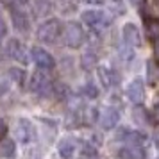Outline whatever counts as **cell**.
<instances>
[{"mask_svg": "<svg viewBox=\"0 0 159 159\" xmlns=\"http://www.w3.org/2000/svg\"><path fill=\"white\" fill-rule=\"evenodd\" d=\"M6 54H7V57H11L13 61H18V63H22V65L27 63V50H25V47H23L22 41L16 39V38L7 39V43H6Z\"/></svg>", "mask_w": 159, "mask_h": 159, "instance_id": "7", "label": "cell"}, {"mask_svg": "<svg viewBox=\"0 0 159 159\" xmlns=\"http://www.w3.org/2000/svg\"><path fill=\"white\" fill-rule=\"evenodd\" d=\"M107 4L118 16L125 15V4H123V0H107Z\"/></svg>", "mask_w": 159, "mask_h": 159, "instance_id": "21", "label": "cell"}, {"mask_svg": "<svg viewBox=\"0 0 159 159\" xmlns=\"http://www.w3.org/2000/svg\"><path fill=\"white\" fill-rule=\"evenodd\" d=\"M125 93H127V98H129L132 104H136V106H141V102H143V98H145V86H143V80H141V79L130 80L129 84H127V89H125Z\"/></svg>", "mask_w": 159, "mask_h": 159, "instance_id": "10", "label": "cell"}, {"mask_svg": "<svg viewBox=\"0 0 159 159\" xmlns=\"http://www.w3.org/2000/svg\"><path fill=\"white\" fill-rule=\"evenodd\" d=\"M116 139H122V141L134 145V147H141L147 141V134L141 132V130H132L129 127H122L120 134H116Z\"/></svg>", "mask_w": 159, "mask_h": 159, "instance_id": "9", "label": "cell"}, {"mask_svg": "<svg viewBox=\"0 0 159 159\" xmlns=\"http://www.w3.org/2000/svg\"><path fill=\"white\" fill-rule=\"evenodd\" d=\"M30 91L38 97H52L54 95V82L45 72H36L30 77Z\"/></svg>", "mask_w": 159, "mask_h": 159, "instance_id": "2", "label": "cell"}, {"mask_svg": "<svg viewBox=\"0 0 159 159\" xmlns=\"http://www.w3.org/2000/svg\"><path fill=\"white\" fill-rule=\"evenodd\" d=\"M118 159H145V150L141 147H134V145H127L122 147L116 152Z\"/></svg>", "mask_w": 159, "mask_h": 159, "instance_id": "13", "label": "cell"}, {"mask_svg": "<svg viewBox=\"0 0 159 159\" xmlns=\"http://www.w3.org/2000/svg\"><path fill=\"white\" fill-rule=\"evenodd\" d=\"M122 36H123V41L125 45L132 48V47H139L141 45V36H139V30L134 23H125L122 29Z\"/></svg>", "mask_w": 159, "mask_h": 159, "instance_id": "12", "label": "cell"}, {"mask_svg": "<svg viewBox=\"0 0 159 159\" xmlns=\"http://www.w3.org/2000/svg\"><path fill=\"white\" fill-rule=\"evenodd\" d=\"M63 41L70 48H79L84 43V29L75 22L66 23L65 30H63Z\"/></svg>", "mask_w": 159, "mask_h": 159, "instance_id": "4", "label": "cell"}, {"mask_svg": "<svg viewBox=\"0 0 159 159\" xmlns=\"http://www.w3.org/2000/svg\"><path fill=\"white\" fill-rule=\"evenodd\" d=\"M7 34V25H6V20H4V15L0 11V39Z\"/></svg>", "mask_w": 159, "mask_h": 159, "instance_id": "23", "label": "cell"}, {"mask_svg": "<svg viewBox=\"0 0 159 159\" xmlns=\"http://www.w3.org/2000/svg\"><path fill=\"white\" fill-rule=\"evenodd\" d=\"M145 30H147V38L152 41H159V20L157 18H148L145 22Z\"/></svg>", "mask_w": 159, "mask_h": 159, "instance_id": "17", "label": "cell"}, {"mask_svg": "<svg viewBox=\"0 0 159 159\" xmlns=\"http://www.w3.org/2000/svg\"><path fill=\"white\" fill-rule=\"evenodd\" d=\"M130 2H138V0H130Z\"/></svg>", "mask_w": 159, "mask_h": 159, "instance_id": "29", "label": "cell"}, {"mask_svg": "<svg viewBox=\"0 0 159 159\" xmlns=\"http://www.w3.org/2000/svg\"><path fill=\"white\" fill-rule=\"evenodd\" d=\"M6 136H7V123L0 118V141H4Z\"/></svg>", "mask_w": 159, "mask_h": 159, "instance_id": "24", "label": "cell"}, {"mask_svg": "<svg viewBox=\"0 0 159 159\" xmlns=\"http://www.w3.org/2000/svg\"><path fill=\"white\" fill-rule=\"evenodd\" d=\"M57 152H59V157L72 159L73 154H75V143H73L70 138H63L57 145Z\"/></svg>", "mask_w": 159, "mask_h": 159, "instance_id": "15", "label": "cell"}, {"mask_svg": "<svg viewBox=\"0 0 159 159\" xmlns=\"http://www.w3.org/2000/svg\"><path fill=\"white\" fill-rule=\"evenodd\" d=\"M30 57L34 61V65L39 68V70H52L56 66V61L52 57V54L41 48V47H32L30 48Z\"/></svg>", "mask_w": 159, "mask_h": 159, "instance_id": "6", "label": "cell"}, {"mask_svg": "<svg viewBox=\"0 0 159 159\" xmlns=\"http://www.w3.org/2000/svg\"><path fill=\"white\" fill-rule=\"evenodd\" d=\"M7 91H9V82L7 80H4V79H0V97L6 95Z\"/></svg>", "mask_w": 159, "mask_h": 159, "instance_id": "25", "label": "cell"}, {"mask_svg": "<svg viewBox=\"0 0 159 159\" xmlns=\"http://www.w3.org/2000/svg\"><path fill=\"white\" fill-rule=\"evenodd\" d=\"M154 52H156V56L159 57V41H156V48H154Z\"/></svg>", "mask_w": 159, "mask_h": 159, "instance_id": "27", "label": "cell"}, {"mask_svg": "<svg viewBox=\"0 0 159 159\" xmlns=\"http://www.w3.org/2000/svg\"><path fill=\"white\" fill-rule=\"evenodd\" d=\"M11 20H13V25L18 32L22 34H27L30 29V22H29V16L25 15V11L18 7H11Z\"/></svg>", "mask_w": 159, "mask_h": 159, "instance_id": "11", "label": "cell"}, {"mask_svg": "<svg viewBox=\"0 0 159 159\" xmlns=\"http://www.w3.org/2000/svg\"><path fill=\"white\" fill-rule=\"evenodd\" d=\"M59 34H61V22L57 18H50V20H45L36 30V36L41 43L52 45L57 41Z\"/></svg>", "mask_w": 159, "mask_h": 159, "instance_id": "1", "label": "cell"}, {"mask_svg": "<svg viewBox=\"0 0 159 159\" xmlns=\"http://www.w3.org/2000/svg\"><path fill=\"white\" fill-rule=\"evenodd\" d=\"M0 154H2V157H6V159H13L15 154H16V143L13 139H6V141L2 143Z\"/></svg>", "mask_w": 159, "mask_h": 159, "instance_id": "19", "label": "cell"}, {"mask_svg": "<svg viewBox=\"0 0 159 159\" xmlns=\"http://www.w3.org/2000/svg\"><path fill=\"white\" fill-rule=\"evenodd\" d=\"M157 116H159V106H157Z\"/></svg>", "mask_w": 159, "mask_h": 159, "instance_id": "28", "label": "cell"}, {"mask_svg": "<svg viewBox=\"0 0 159 159\" xmlns=\"http://www.w3.org/2000/svg\"><path fill=\"white\" fill-rule=\"evenodd\" d=\"M97 63H98V54H97L95 48H88V50L80 56V66H82L84 70H89V68L97 66Z\"/></svg>", "mask_w": 159, "mask_h": 159, "instance_id": "16", "label": "cell"}, {"mask_svg": "<svg viewBox=\"0 0 159 159\" xmlns=\"http://www.w3.org/2000/svg\"><path fill=\"white\" fill-rule=\"evenodd\" d=\"M82 95H84L86 98H97V97H98V88L95 86L93 82H86V84L82 86Z\"/></svg>", "mask_w": 159, "mask_h": 159, "instance_id": "20", "label": "cell"}, {"mask_svg": "<svg viewBox=\"0 0 159 159\" xmlns=\"http://www.w3.org/2000/svg\"><path fill=\"white\" fill-rule=\"evenodd\" d=\"M80 2H84L88 6H100V4H104V0H80Z\"/></svg>", "mask_w": 159, "mask_h": 159, "instance_id": "26", "label": "cell"}, {"mask_svg": "<svg viewBox=\"0 0 159 159\" xmlns=\"http://www.w3.org/2000/svg\"><path fill=\"white\" fill-rule=\"evenodd\" d=\"M84 159H86V157H84Z\"/></svg>", "mask_w": 159, "mask_h": 159, "instance_id": "30", "label": "cell"}, {"mask_svg": "<svg viewBox=\"0 0 159 159\" xmlns=\"http://www.w3.org/2000/svg\"><path fill=\"white\" fill-rule=\"evenodd\" d=\"M9 75L18 84H23V80H25V72H23L22 68H9Z\"/></svg>", "mask_w": 159, "mask_h": 159, "instance_id": "22", "label": "cell"}, {"mask_svg": "<svg viewBox=\"0 0 159 159\" xmlns=\"http://www.w3.org/2000/svg\"><path fill=\"white\" fill-rule=\"evenodd\" d=\"M98 79H100L104 88H113L116 82H120V75H118L115 70L102 66V68H98Z\"/></svg>", "mask_w": 159, "mask_h": 159, "instance_id": "14", "label": "cell"}, {"mask_svg": "<svg viewBox=\"0 0 159 159\" xmlns=\"http://www.w3.org/2000/svg\"><path fill=\"white\" fill-rule=\"evenodd\" d=\"M16 139L22 145H30L32 141H36V129L27 118H20L16 122Z\"/></svg>", "mask_w": 159, "mask_h": 159, "instance_id": "5", "label": "cell"}, {"mask_svg": "<svg viewBox=\"0 0 159 159\" xmlns=\"http://www.w3.org/2000/svg\"><path fill=\"white\" fill-rule=\"evenodd\" d=\"M120 122V111L116 107H104V111H100L98 115V123L104 130L115 129Z\"/></svg>", "mask_w": 159, "mask_h": 159, "instance_id": "8", "label": "cell"}, {"mask_svg": "<svg viewBox=\"0 0 159 159\" xmlns=\"http://www.w3.org/2000/svg\"><path fill=\"white\" fill-rule=\"evenodd\" d=\"M80 18H82V22L86 23L89 29H93V30L107 29L111 25V22H113V18L107 13H104V11H84Z\"/></svg>", "mask_w": 159, "mask_h": 159, "instance_id": "3", "label": "cell"}, {"mask_svg": "<svg viewBox=\"0 0 159 159\" xmlns=\"http://www.w3.org/2000/svg\"><path fill=\"white\" fill-rule=\"evenodd\" d=\"M132 120L138 125H148L150 123V115H148V111L143 106H136V107L132 109Z\"/></svg>", "mask_w": 159, "mask_h": 159, "instance_id": "18", "label": "cell"}]
</instances>
